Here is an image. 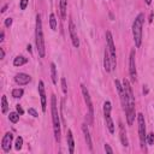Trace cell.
<instances>
[{
  "label": "cell",
  "mask_w": 154,
  "mask_h": 154,
  "mask_svg": "<svg viewBox=\"0 0 154 154\" xmlns=\"http://www.w3.org/2000/svg\"><path fill=\"white\" fill-rule=\"evenodd\" d=\"M19 113L18 112H10V116H9V119L12 122V123H17L19 120Z\"/></svg>",
  "instance_id": "obj_24"
},
{
  "label": "cell",
  "mask_w": 154,
  "mask_h": 154,
  "mask_svg": "<svg viewBox=\"0 0 154 154\" xmlns=\"http://www.w3.org/2000/svg\"><path fill=\"white\" fill-rule=\"evenodd\" d=\"M69 31H70V36H71V40H72V45L76 48H78L80 47V40H78V36H77L76 26H75L72 19H69Z\"/></svg>",
  "instance_id": "obj_10"
},
{
  "label": "cell",
  "mask_w": 154,
  "mask_h": 154,
  "mask_svg": "<svg viewBox=\"0 0 154 154\" xmlns=\"http://www.w3.org/2000/svg\"><path fill=\"white\" fill-rule=\"evenodd\" d=\"M7 109H9V105H7L6 96L4 95V96L1 98V111H3V113H6V112H7Z\"/></svg>",
  "instance_id": "obj_23"
},
{
  "label": "cell",
  "mask_w": 154,
  "mask_h": 154,
  "mask_svg": "<svg viewBox=\"0 0 154 154\" xmlns=\"http://www.w3.org/2000/svg\"><path fill=\"white\" fill-rule=\"evenodd\" d=\"M16 108H17V112H18L20 116L23 115V112H24V111H23V108H22V106H20V105H17V106H16Z\"/></svg>",
  "instance_id": "obj_31"
},
{
  "label": "cell",
  "mask_w": 154,
  "mask_h": 154,
  "mask_svg": "<svg viewBox=\"0 0 154 154\" xmlns=\"http://www.w3.org/2000/svg\"><path fill=\"white\" fill-rule=\"evenodd\" d=\"M119 131H120V141H122V145L124 147H128L129 146V142H128V137H126V131L123 126L122 123H119Z\"/></svg>",
  "instance_id": "obj_16"
},
{
  "label": "cell",
  "mask_w": 154,
  "mask_h": 154,
  "mask_svg": "<svg viewBox=\"0 0 154 154\" xmlns=\"http://www.w3.org/2000/svg\"><path fill=\"white\" fill-rule=\"evenodd\" d=\"M123 87L125 89L126 94V107H125V113H126V120L129 125H133L135 120V99L133 95V89L130 87V83L126 78L123 80Z\"/></svg>",
  "instance_id": "obj_1"
},
{
  "label": "cell",
  "mask_w": 154,
  "mask_h": 154,
  "mask_svg": "<svg viewBox=\"0 0 154 154\" xmlns=\"http://www.w3.org/2000/svg\"><path fill=\"white\" fill-rule=\"evenodd\" d=\"M28 113H29L30 116H33V117H37V116H39V115H37V112L35 111L34 108H29V109H28Z\"/></svg>",
  "instance_id": "obj_29"
},
{
  "label": "cell",
  "mask_w": 154,
  "mask_h": 154,
  "mask_svg": "<svg viewBox=\"0 0 154 154\" xmlns=\"http://www.w3.org/2000/svg\"><path fill=\"white\" fill-rule=\"evenodd\" d=\"M66 140H68V145H69V152L72 154L74 150H75V142H74V136H72V131L71 130H68Z\"/></svg>",
  "instance_id": "obj_17"
},
{
  "label": "cell",
  "mask_w": 154,
  "mask_h": 154,
  "mask_svg": "<svg viewBox=\"0 0 154 154\" xmlns=\"http://www.w3.org/2000/svg\"><path fill=\"white\" fill-rule=\"evenodd\" d=\"M4 36H5V34H4V31H3L1 35H0V41H4Z\"/></svg>",
  "instance_id": "obj_34"
},
{
  "label": "cell",
  "mask_w": 154,
  "mask_h": 154,
  "mask_svg": "<svg viewBox=\"0 0 154 154\" xmlns=\"http://www.w3.org/2000/svg\"><path fill=\"white\" fill-rule=\"evenodd\" d=\"M4 57H5V52L3 48H0V59H4Z\"/></svg>",
  "instance_id": "obj_33"
},
{
  "label": "cell",
  "mask_w": 154,
  "mask_h": 154,
  "mask_svg": "<svg viewBox=\"0 0 154 154\" xmlns=\"http://www.w3.org/2000/svg\"><path fill=\"white\" fill-rule=\"evenodd\" d=\"M82 131L84 134V139H85V142L88 145V147H89L91 150H93V143H92V137H91V133H89V129H88L87 124H83L82 125Z\"/></svg>",
  "instance_id": "obj_14"
},
{
  "label": "cell",
  "mask_w": 154,
  "mask_h": 154,
  "mask_svg": "<svg viewBox=\"0 0 154 154\" xmlns=\"http://www.w3.org/2000/svg\"><path fill=\"white\" fill-rule=\"evenodd\" d=\"M22 146H23V139H22L20 136H18V137H17V140H16V145H15V148H16L17 150H19V149L22 148Z\"/></svg>",
  "instance_id": "obj_25"
},
{
  "label": "cell",
  "mask_w": 154,
  "mask_h": 154,
  "mask_svg": "<svg viewBox=\"0 0 154 154\" xmlns=\"http://www.w3.org/2000/svg\"><path fill=\"white\" fill-rule=\"evenodd\" d=\"M145 1H146V4H147V5H150V3H152V0H145Z\"/></svg>",
  "instance_id": "obj_37"
},
{
  "label": "cell",
  "mask_w": 154,
  "mask_h": 154,
  "mask_svg": "<svg viewBox=\"0 0 154 154\" xmlns=\"http://www.w3.org/2000/svg\"><path fill=\"white\" fill-rule=\"evenodd\" d=\"M143 93H145V94H147V93H148V88H147L146 85H145V88H143Z\"/></svg>",
  "instance_id": "obj_35"
},
{
  "label": "cell",
  "mask_w": 154,
  "mask_h": 154,
  "mask_svg": "<svg viewBox=\"0 0 154 154\" xmlns=\"http://www.w3.org/2000/svg\"><path fill=\"white\" fill-rule=\"evenodd\" d=\"M50 26H51V29H52V30H57V19H55L54 13H51V15H50Z\"/></svg>",
  "instance_id": "obj_22"
},
{
  "label": "cell",
  "mask_w": 154,
  "mask_h": 154,
  "mask_svg": "<svg viewBox=\"0 0 154 154\" xmlns=\"http://www.w3.org/2000/svg\"><path fill=\"white\" fill-rule=\"evenodd\" d=\"M39 95L41 98V107L42 111H46V92H45V85H43V82L40 81L39 82Z\"/></svg>",
  "instance_id": "obj_12"
},
{
  "label": "cell",
  "mask_w": 154,
  "mask_h": 154,
  "mask_svg": "<svg viewBox=\"0 0 154 154\" xmlns=\"http://www.w3.org/2000/svg\"><path fill=\"white\" fill-rule=\"evenodd\" d=\"M12 139H13V135L11 133H6L1 140V147L4 149V152H10L11 149V145H12Z\"/></svg>",
  "instance_id": "obj_11"
},
{
  "label": "cell",
  "mask_w": 154,
  "mask_h": 154,
  "mask_svg": "<svg viewBox=\"0 0 154 154\" xmlns=\"http://www.w3.org/2000/svg\"><path fill=\"white\" fill-rule=\"evenodd\" d=\"M6 9H7V5H5V6H4V7H3V10H1V12H3V13H4V12H5V11H6Z\"/></svg>",
  "instance_id": "obj_36"
},
{
  "label": "cell",
  "mask_w": 154,
  "mask_h": 154,
  "mask_svg": "<svg viewBox=\"0 0 154 154\" xmlns=\"http://www.w3.org/2000/svg\"><path fill=\"white\" fill-rule=\"evenodd\" d=\"M147 142H148L149 146L154 145V134H153V133H150V134L147 135Z\"/></svg>",
  "instance_id": "obj_27"
},
{
  "label": "cell",
  "mask_w": 154,
  "mask_h": 154,
  "mask_svg": "<svg viewBox=\"0 0 154 154\" xmlns=\"http://www.w3.org/2000/svg\"><path fill=\"white\" fill-rule=\"evenodd\" d=\"M105 150H106L107 153H109V154H112V153H113V150H112L111 147H109V145H105Z\"/></svg>",
  "instance_id": "obj_32"
},
{
  "label": "cell",
  "mask_w": 154,
  "mask_h": 154,
  "mask_svg": "<svg viewBox=\"0 0 154 154\" xmlns=\"http://www.w3.org/2000/svg\"><path fill=\"white\" fill-rule=\"evenodd\" d=\"M145 22V15L140 13L133 23V36H134V41L136 47H140L142 43V26Z\"/></svg>",
  "instance_id": "obj_4"
},
{
  "label": "cell",
  "mask_w": 154,
  "mask_h": 154,
  "mask_svg": "<svg viewBox=\"0 0 154 154\" xmlns=\"http://www.w3.org/2000/svg\"><path fill=\"white\" fill-rule=\"evenodd\" d=\"M15 81H16V83L19 84V85H26V84H28V83L31 81V77H30L29 75H27V74L20 72V74H17V75L15 76Z\"/></svg>",
  "instance_id": "obj_13"
},
{
  "label": "cell",
  "mask_w": 154,
  "mask_h": 154,
  "mask_svg": "<svg viewBox=\"0 0 154 154\" xmlns=\"http://www.w3.org/2000/svg\"><path fill=\"white\" fill-rule=\"evenodd\" d=\"M24 94V91L22 89V88H17V89H13L12 91V96L15 99H18V98H22Z\"/></svg>",
  "instance_id": "obj_21"
},
{
  "label": "cell",
  "mask_w": 154,
  "mask_h": 154,
  "mask_svg": "<svg viewBox=\"0 0 154 154\" xmlns=\"http://www.w3.org/2000/svg\"><path fill=\"white\" fill-rule=\"evenodd\" d=\"M28 3H29V0H20V4H19L20 10H26L28 6Z\"/></svg>",
  "instance_id": "obj_28"
},
{
  "label": "cell",
  "mask_w": 154,
  "mask_h": 154,
  "mask_svg": "<svg viewBox=\"0 0 154 154\" xmlns=\"http://www.w3.org/2000/svg\"><path fill=\"white\" fill-rule=\"evenodd\" d=\"M51 77H52L53 84H57L58 83V75H57V68H55L54 63L51 64Z\"/></svg>",
  "instance_id": "obj_19"
},
{
  "label": "cell",
  "mask_w": 154,
  "mask_h": 154,
  "mask_svg": "<svg viewBox=\"0 0 154 154\" xmlns=\"http://www.w3.org/2000/svg\"><path fill=\"white\" fill-rule=\"evenodd\" d=\"M11 24H12V18H6V19H5V27L10 28Z\"/></svg>",
  "instance_id": "obj_30"
},
{
  "label": "cell",
  "mask_w": 154,
  "mask_h": 154,
  "mask_svg": "<svg viewBox=\"0 0 154 154\" xmlns=\"http://www.w3.org/2000/svg\"><path fill=\"white\" fill-rule=\"evenodd\" d=\"M104 68H105L106 72H109L112 70V68H111V57H109V53H108L107 48L105 50V54H104Z\"/></svg>",
  "instance_id": "obj_15"
},
{
  "label": "cell",
  "mask_w": 154,
  "mask_h": 154,
  "mask_svg": "<svg viewBox=\"0 0 154 154\" xmlns=\"http://www.w3.org/2000/svg\"><path fill=\"white\" fill-rule=\"evenodd\" d=\"M28 61V59L27 58H24V57H16L15 58V60H13V65L15 66H22V65H24Z\"/></svg>",
  "instance_id": "obj_20"
},
{
  "label": "cell",
  "mask_w": 154,
  "mask_h": 154,
  "mask_svg": "<svg viewBox=\"0 0 154 154\" xmlns=\"http://www.w3.org/2000/svg\"><path fill=\"white\" fill-rule=\"evenodd\" d=\"M137 123H139V136H140L141 147L145 148V143H146V141H147V135H146L145 116H143L142 113H139V116H137Z\"/></svg>",
  "instance_id": "obj_7"
},
{
  "label": "cell",
  "mask_w": 154,
  "mask_h": 154,
  "mask_svg": "<svg viewBox=\"0 0 154 154\" xmlns=\"http://www.w3.org/2000/svg\"><path fill=\"white\" fill-rule=\"evenodd\" d=\"M35 40H36V47L39 55L41 58L45 57L46 54V48H45V39H43V33H42V20H41V15L36 16V30H35Z\"/></svg>",
  "instance_id": "obj_2"
},
{
  "label": "cell",
  "mask_w": 154,
  "mask_h": 154,
  "mask_svg": "<svg viewBox=\"0 0 154 154\" xmlns=\"http://www.w3.org/2000/svg\"><path fill=\"white\" fill-rule=\"evenodd\" d=\"M129 72H130L131 81L135 82V81H136V77H137L136 63H135V50H131V52H130V58H129Z\"/></svg>",
  "instance_id": "obj_9"
},
{
  "label": "cell",
  "mask_w": 154,
  "mask_h": 154,
  "mask_svg": "<svg viewBox=\"0 0 154 154\" xmlns=\"http://www.w3.org/2000/svg\"><path fill=\"white\" fill-rule=\"evenodd\" d=\"M81 89H82V94H83V98H84V101L88 106V109H89V118H91V122L93 123V115H94V108H93V102H92V99H91V95H89V92H88L87 87L84 85H81Z\"/></svg>",
  "instance_id": "obj_8"
},
{
  "label": "cell",
  "mask_w": 154,
  "mask_h": 154,
  "mask_svg": "<svg viewBox=\"0 0 154 154\" xmlns=\"http://www.w3.org/2000/svg\"><path fill=\"white\" fill-rule=\"evenodd\" d=\"M106 40H107V50L109 53V57H111V68L112 70L116 69L117 66V60H116V46H115V42H113V37L112 34L107 31L106 33Z\"/></svg>",
  "instance_id": "obj_5"
},
{
  "label": "cell",
  "mask_w": 154,
  "mask_h": 154,
  "mask_svg": "<svg viewBox=\"0 0 154 154\" xmlns=\"http://www.w3.org/2000/svg\"><path fill=\"white\" fill-rule=\"evenodd\" d=\"M60 15L63 19H66V9H68V0H59Z\"/></svg>",
  "instance_id": "obj_18"
},
{
  "label": "cell",
  "mask_w": 154,
  "mask_h": 154,
  "mask_svg": "<svg viewBox=\"0 0 154 154\" xmlns=\"http://www.w3.org/2000/svg\"><path fill=\"white\" fill-rule=\"evenodd\" d=\"M61 89L64 94H68V87H66V81L65 78H61Z\"/></svg>",
  "instance_id": "obj_26"
},
{
  "label": "cell",
  "mask_w": 154,
  "mask_h": 154,
  "mask_svg": "<svg viewBox=\"0 0 154 154\" xmlns=\"http://www.w3.org/2000/svg\"><path fill=\"white\" fill-rule=\"evenodd\" d=\"M51 112H52V120H53V130H54V139L57 142H60V119L58 113V106H57V98L52 95L51 98Z\"/></svg>",
  "instance_id": "obj_3"
},
{
  "label": "cell",
  "mask_w": 154,
  "mask_h": 154,
  "mask_svg": "<svg viewBox=\"0 0 154 154\" xmlns=\"http://www.w3.org/2000/svg\"><path fill=\"white\" fill-rule=\"evenodd\" d=\"M111 102L109 101H106L104 104V116H105V122H106V126L108 129V131L111 134L115 133V124H113V120L111 118Z\"/></svg>",
  "instance_id": "obj_6"
},
{
  "label": "cell",
  "mask_w": 154,
  "mask_h": 154,
  "mask_svg": "<svg viewBox=\"0 0 154 154\" xmlns=\"http://www.w3.org/2000/svg\"><path fill=\"white\" fill-rule=\"evenodd\" d=\"M27 48H28V51H29V52H31V47H30V45H29Z\"/></svg>",
  "instance_id": "obj_38"
}]
</instances>
